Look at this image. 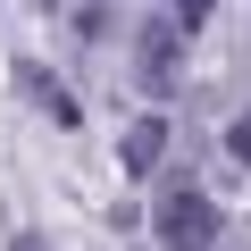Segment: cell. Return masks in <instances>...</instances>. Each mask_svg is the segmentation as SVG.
<instances>
[{"mask_svg":"<svg viewBox=\"0 0 251 251\" xmlns=\"http://www.w3.org/2000/svg\"><path fill=\"white\" fill-rule=\"evenodd\" d=\"M151 226H159L168 251H209V243H218V201L193 193V184H168V193L151 201Z\"/></svg>","mask_w":251,"mask_h":251,"instance_id":"1","label":"cell"},{"mask_svg":"<svg viewBox=\"0 0 251 251\" xmlns=\"http://www.w3.org/2000/svg\"><path fill=\"white\" fill-rule=\"evenodd\" d=\"M176 50H184V42L168 34V17H151L143 42H134V75H143L151 92H168V84H176Z\"/></svg>","mask_w":251,"mask_h":251,"instance_id":"2","label":"cell"},{"mask_svg":"<svg viewBox=\"0 0 251 251\" xmlns=\"http://www.w3.org/2000/svg\"><path fill=\"white\" fill-rule=\"evenodd\" d=\"M159 151H168V117H143L134 134L117 143V159H126V176H151V168H159Z\"/></svg>","mask_w":251,"mask_h":251,"instance_id":"3","label":"cell"},{"mask_svg":"<svg viewBox=\"0 0 251 251\" xmlns=\"http://www.w3.org/2000/svg\"><path fill=\"white\" fill-rule=\"evenodd\" d=\"M226 151H234V159H251V117H234V126H226Z\"/></svg>","mask_w":251,"mask_h":251,"instance_id":"4","label":"cell"},{"mask_svg":"<svg viewBox=\"0 0 251 251\" xmlns=\"http://www.w3.org/2000/svg\"><path fill=\"white\" fill-rule=\"evenodd\" d=\"M9 251H42V243H34V234H17V243H9Z\"/></svg>","mask_w":251,"mask_h":251,"instance_id":"5","label":"cell"},{"mask_svg":"<svg viewBox=\"0 0 251 251\" xmlns=\"http://www.w3.org/2000/svg\"><path fill=\"white\" fill-rule=\"evenodd\" d=\"M84 9H92V0H84Z\"/></svg>","mask_w":251,"mask_h":251,"instance_id":"6","label":"cell"}]
</instances>
